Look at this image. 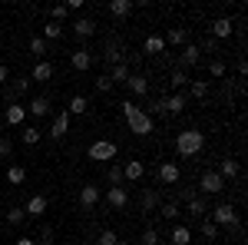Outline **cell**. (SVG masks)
I'll return each instance as SVG.
<instances>
[{
  "instance_id": "6da1fadb",
  "label": "cell",
  "mask_w": 248,
  "mask_h": 245,
  "mask_svg": "<svg viewBox=\"0 0 248 245\" xmlns=\"http://www.w3.org/2000/svg\"><path fill=\"white\" fill-rule=\"evenodd\" d=\"M123 119H126L129 132H136V136H149L153 132V119L142 113V106H136L133 99H123Z\"/></svg>"
},
{
  "instance_id": "7a4b0ae2",
  "label": "cell",
  "mask_w": 248,
  "mask_h": 245,
  "mask_svg": "<svg viewBox=\"0 0 248 245\" xmlns=\"http://www.w3.org/2000/svg\"><path fill=\"white\" fill-rule=\"evenodd\" d=\"M202 146H205V132H199V130H182V132H175V152H179L182 159L199 156V152H202Z\"/></svg>"
},
{
  "instance_id": "3957f363",
  "label": "cell",
  "mask_w": 248,
  "mask_h": 245,
  "mask_svg": "<svg viewBox=\"0 0 248 245\" xmlns=\"http://www.w3.org/2000/svg\"><path fill=\"white\" fill-rule=\"evenodd\" d=\"M209 219L215 222V226H232V229H238V212H235V206H229V202H218L215 209H209Z\"/></svg>"
},
{
  "instance_id": "277c9868",
  "label": "cell",
  "mask_w": 248,
  "mask_h": 245,
  "mask_svg": "<svg viewBox=\"0 0 248 245\" xmlns=\"http://www.w3.org/2000/svg\"><path fill=\"white\" fill-rule=\"evenodd\" d=\"M222 189H225V179H222L215 169H209V172H202V176H199V196H205V199H209V196H218Z\"/></svg>"
},
{
  "instance_id": "5b68a950",
  "label": "cell",
  "mask_w": 248,
  "mask_h": 245,
  "mask_svg": "<svg viewBox=\"0 0 248 245\" xmlns=\"http://www.w3.org/2000/svg\"><path fill=\"white\" fill-rule=\"evenodd\" d=\"M116 143H109V139H96L93 146L86 149V156L90 159H96V163H109V159H116Z\"/></svg>"
},
{
  "instance_id": "8992f818",
  "label": "cell",
  "mask_w": 248,
  "mask_h": 245,
  "mask_svg": "<svg viewBox=\"0 0 248 245\" xmlns=\"http://www.w3.org/2000/svg\"><path fill=\"white\" fill-rule=\"evenodd\" d=\"M93 63H96V53L90 50V47H77V50L70 53V66H73L77 73H86Z\"/></svg>"
},
{
  "instance_id": "52a82bcc",
  "label": "cell",
  "mask_w": 248,
  "mask_h": 245,
  "mask_svg": "<svg viewBox=\"0 0 248 245\" xmlns=\"http://www.w3.org/2000/svg\"><path fill=\"white\" fill-rule=\"evenodd\" d=\"M199 60H202V50H199V47H195V43L189 40V43L179 50V60H175V66H179V70H192V66H199Z\"/></svg>"
},
{
  "instance_id": "ba28073f",
  "label": "cell",
  "mask_w": 248,
  "mask_h": 245,
  "mask_svg": "<svg viewBox=\"0 0 248 245\" xmlns=\"http://www.w3.org/2000/svg\"><path fill=\"white\" fill-rule=\"evenodd\" d=\"M103 60H106L109 66L126 63V43H119L116 37H109V40H106V47H103Z\"/></svg>"
},
{
  "instance_id": "9c48e42d",
  "label": "cell",
  "mask_w": 248,
  "mask_h": 245,
  "mask_svg": "<svg viewBox=\"0 0 248 245\" xmlns=\"http://www.w3.org/2000/svg\"><path fill=\"white\" fill-rule=\"evenodd\" d=\"M70 27H73V37H77V40H90V37H96V20H93V17H77L73 23H70Z\"/></svg>"
},
{
  "instance_id": "30bf717a",
  "label": "cell",
  "mask_w": 248,
  "mask_h": 245,
  "mask_svg": "<svg viewBox=\"0 0 248 245\" xmlns=\"http://www.w3.org/2000/svg\"><path fill=\"white\" fill-rule=\"evenodd\" d=\"M50 110H53L50 96H33V99H30V106H27V116H33V119H43V116H50Z\"/></svg>"
},
{
  "instance_id": "8fae6325",
  "label": "cell",
  "mask_w": 248,
  "mask_h": 245,
  "mask_svg": "<svg viewBox=\"0 0 248 245\" xmlns=\"http://www.w3.org/2000/svg\"><path fill=\"white\" fill-rule=\"evenodd\" d=\"M232 33H235V23H232L229 17H215L212 20V33H209L212 40H229Z\"/></svg>"
},
{
  "instance_id": "7c38bea8",
  "label": "cell",
  "mask_w": 248,
  "mask_h": 245,
  "mask_svg": "<svg viewBox=\"0 0 248 245\" xmlns=\"http://www.w3.org/2000/svg\"><path fill=\"white\" fill-rule=\"evenodd\" d=\"M142 176H146V166L139 159H126L123 163V182H139Z\"/></svg>"
},
{
  "instance_id": "4fadbf2b",
  "label": "cell",
  "mask_w": 248,
  "mask_h": 245,
  "mask_svg": "<svg viewBox=\"0 0 248 245\" xmlns=\"http://www.w3.org/2000/svg\"><path fill=\"white\" fill-rule=\"evenodd\" d=\"M186 209H189L192 219H199V222H202V219H209V199H205V196H195V199H189V202H186Z\"/></svg>"
},
{
  "instance_id": "5bb4252c",
  "label": "cell",
  "mask_w": 248,
  "mask_h": 245,
  "mask_svg": "<svg viewBox=\"0 0 248 245\" xmlns=\"http://www.w3.org/2000/svg\"><path fill=\"white\" fill-rule=\"evenodd\" d=\"M179 179H182V172H179L175 163H162L159 166V182L162 186H179Z\"/></svg>"
},
{
  "instance_id": "9a60e30c",
  "label": "cell",
  "mask_w": 248,
  "mask_h": 245,
  "mask_svg": "<svg viewBox=\"0 0 248 245\" xmlns=\"http://www.w3.org/2000/svg\"><path fill=\"white\" fill-rule=\"evenodd\" d=\"M23 212L30 215V219H43V212H46V196H30L27 199V206H23Z\"/></svg>"
},
{
  "instance_id": "2e32d148",
  "label": "cell",
  "mask_w": 248,
  "mask_h": 245,
  "mask_svg": "<svg viewBox=\"0 0 248 245\" xmlns=\"http://www.w3.org/2000/svg\"><path fill=\"white\" fill-rule=\"evenodd\" d=\"M79 206L86 209V212H93L99 206V189L96 186H79Z\"/></svg>"
},
{
  "instance_id": "e0dca14e",
  "label": "cell",
  "mask_w": 248,
  "mask_h": 245,
  "mask_svg": "<svg viewBox=\"0 0 248 245\" xmlns=\"http://www.w3.org/2000/svg\"><path fill=\"white\" fill-rule=\"evenodd\" d=\"M7 83H10V86H7V93H3V96H7V103H17L20 96L30 90V80H20V76H17V80H7Z\"/></svg>"
},
{
  "instance_id": "ac0fdd59",
  "label": "cell",
  "mask_w": 248,
  "mask_h": 245,
  "mask_svg": "<svg viewBox=\"0 0 248 245\" xmlns=\"http://www.w3.org/2000/svg\"><path fill=\"white\" fill-rule=\"evenodd\" d=\"M186 103H189V96H186V93H172V96L162 99V106H166V113H169V116H179L182 110H186Z\"/></svg>"
},
{
  "instance_id": "d6986e66",
  "label": "cell",
  "mask_w": 248,
  "mask_h": 245,
  "mask_svg": "<svg viewBox=\"0 0 248 245\" xmlns=\"http://www.w3.org/2000/svg\"><path fill=\"white\" fill-rule=\"evenodd\" d=\"M3 119H7V126H23V123H27V106L10 103V106H7V113H3Z\"/></svg>"
},
{
  "instance_id": "ffe728a7",
  "label": "cell",
  "mask_w": 248,
  "mask_h": 245,
  "mask_svg": "<svg viewBox=\"0 0 248 245\" xmlns=\"http://www.w3.org/2000/svg\"><path fill=\"white\" fill-rule=\"evenodd\" d=\"M106 202H109L113 209H126V206H129V196H126V189H123V186H109V189H106Z\"/></svg>"
},
{
  "instance_id": "44dd1931",
  "label": "cell",
  "mask_w": 248,
  "mask_h": 245,
  "mask_svg": "<svg viewBox=\"0 0 248 245\" xmlns=\"http://www.w3.org/2000/svg\"><path fill=\"white\" fill-rule=\"evenodd\" d=\"M66 132H70V113L63 110V113L53 119V126H50V139H63Z\"/></svg>"
},
{
  "instance_id": "7402d4cb",
  "label": "cell",
  "mask_w": 248,
  "mask_h": 245,
  "mask_svg": "<svg viewBox=\"0 0 248 245\" xmlns=\"http://www.w3.org/2000/svg\"><path fill=\"white\" fill-rule=\"evenodd\" d=\"M126 86H129V90H133L136 96H149V80H146L142 73H129Z\"/></svg>"
},
{
  "instance_id": "603a6c76",
  "label": "cell",
  "mask_w": 248,
  "mask_h": 245,
  "mask_svg": "<svg viewBox=\"0 0 248 245\" xmlns=\"http://www.w3.org/2000/svg\"><path fill=\"white\" fill-rule=\"evenodd\" d=\"M215 172L229 182V179H238V176H242V166H238V159H222V166H218Z\"/></svg>"
},
{
  "instance_id": "cb8c5ba5",
  "label": "cell",
  "mask_w": 248,
  "mask_h": 245,
  "mask_svg": "<svg viewBox=\"0 0 248 245\" xmlns=\"http://www.w3.org/2000/svg\"><path fill=\"white\" fill-rule=\"evenodd\" d=\"M142 50H146L149 57H159V53H166V40L159 37V33H149L146 43H142Z\"/></svg>"
},
{
  "instance_id": "d4e9b609",
  "label": "cell",
  "mask_w": 248,
  "mask_h": 245,
  "mask_svg": "<svg viewBox=\"0 0 248 245\" xmlns=\"http://www.w3.org/2000/svg\"><path fill=\"white\" fill-rule=\"evenodd\" d=\"M139 206H142V212H155V209L162 206V199H159V192H155V189H142Z\"/></svg>"
},
{
  "instance_id": "484cf974",
  "label": "cell",
  "mask_w": 248,
  "mask_h": 245,
  "mask_svg": "<svg viewBox=\"0 0 248 245\" xmlns=\"http://www.w3.org/2000/svg\"><path fill=\"white\" fill-rule=\"evenodd\" d=\"M166 43H172V47H179V50H182V47H186V43H189V33H186V27H169V33H166Z\"/></svg>"
},
{
  "instance_id": "4316f807",
  "label": "cell",
  "mask_w": 248,
  "mask_h": 245,
  "mask_svg": "<svg viewBox=\"0 0 248 245\" xmlns=\"http://www.w3.org/2000/svg\"><path fill=\"white\" fill-rule=\"evenodd\" d=\"M169 83H172V93H182V90L189 86V73H186V70H179V66H172Z\"/></svg>"
},
{
  "instance_id": "83f0119b",
  "label": "cell",
  "mask_w": 248,
  "mask_h": 245,
  "mask_svg": "<svg viewBox=\"0 0 248 245\" xmlns=\"http://www.w3.org/2000/svg\"><path fill=\"white\" fill-rule=\"evenodd\" d=\"M129 73H133V70H129V63H116V66H109V80H113V86L116 83H119V86H123V83H126V80H129Z\"/></svg>"
},
{
  "instance_id": "f1b7e54d",
  "label": "cell",
  "mask_w": 248,
  "mask_h": 245,
  "mask_svg": "<svg viewBox=\"0 0 248 245\" xmlns=\"http://www.w3.org/2000/svg\"><path fill=\"white\" fill-rule=\"evenodd\" d=\"M136 10V3L133 0H113V3H109V14H113V17H129V14H133Z\"/></svg>"
},
{
  "instance_id": "f546056e",
  "label": "cell",
  "mask_w": 248,
  "mask_h": 245,
  "mask_svg": "<svg viewBox=\"0 0 248 245\" xmlns=\"http://www.w3.org/2000/svg\"><path fill=\"white\" fill-rule=\"evenodd\" d=\"M30 80H37V83H46V80H53V63L40 60L37 66H33V76H30Z\"/></svg>"
},
{
  "instance_id": "4dcf8cb0",
  "label": "cell",
  "mask_w": 248,
  "mask_h": 245,
  "mask_svg": "<svg viewBox=\"0 0 248 245\" xmlns=\"http://www.w3.org/2000/svg\"><path fill=\"white\" fill-rule=\"evenodd\" d=\"M86 110H90V99H86V96H70V106H66L70 116H83Z\"/></svg>"
},
{
  "instance_id": "1f68e13d",
  "label": "cell",
  "mask_w": 248,
  "mask_h": 245,
  "mask_svg": "<svg viewBox=\"0 0 248 245\" xmlns=\"http://www.w3.org/2000/svg\"><path fill=\"white\" fill-rule=\"evenodd\" d=\"M155 212H159L162 219H172V222H175V219L182 215V209H179V202H175V199H172V202H162V206L155 209Z\"/></svg>"
},
{
  "instance_id": "d6a6232c",
  "label": "cell",
  "mask_w": 248,
  "mask_h": 245,
  "mask_svg": "<svg viewBox=\"0 0 248 245\" xmlns=\"http://www.w3.org/2000/svg\"><path fill=\"white\" fill-rule=\"evenodd\" d=\"M169 239H172V245H189V242H192V232H189L186 226H175V229L169 232Z\"/></svg>"
},
{
  "instance_id": "836d02e7",
  "label": "cell",
  "mask_w": 248,
  "mask_h": 245,
  "mask_svg": "<svg viewBox=\"0 0 248 245\" xmlns=\"http://www.w3.org/2000/svg\"><path fill=\"white\" fill-rule=\"evenodd\" d=\"M40 136H43V132H40V126H23V130H20V139H23L27 146H37Z\"/></svg>"
},
{
  "instance_id": "e575fe53",
  "label": "cell",
  "mask_w": 248,
  "mask_h": 245,
  "mask_svg": "<svg viewBox=\"0 0 248 245\" xmlns=\"http://www.w3.org/2000/svg\"><path fill=\"white\" fill-rule=\"evenodd\" d=\"M7 182H10V186H23V182H27V169H23V166H10V169H7Z\"/></svg>"
},
{
  "instance_id": "d590c367",
  "label": "cell",
  "mask_w": 248,
  "mask_h": 245,
  "mask_svg": "<svg viewBox=\"0 0 248 245\" xmlns=\"http://www.w3.org/2000/svg\"><path fill=\"white\" fill-rule=\"evenodd\" d=\"M189 93L195 96V99H205V96H209V83H205V80H189Z\"/></svg>"
},
{
  "instance_id": "8d00e7d4",
  "label": "cell",
  "mask_w": 248,
  "mask_h": 245,
  "mask_svg": "<svg viewBox=\"0 0 248 245\" xmlns=\"http://www.w3.org/2000/svg\"><path fill=\"white\" fill-rule=\"evenodd\" d=\"M60 37H63V23L46 20V23H43V40H60Z\"/></svg>"
},
{
  "instance_id": "74e56055",
  "label": "cell",
  "mask_w": 248,
  "mask_h": 245,
  "mask_svg": "<svg viewBox=\"0 0 248 245\" xmlns=\"http://www.w3.org/2000/svg\"><path fill=\"white\" fill-rule=\"evenodd\" d=\"M23 219H27V212H23V206H14V209H7V222H10V226H20Z\"/></svg>"
},
{
  "instance_id": "f35d334b",
  "label": "cell",
  "mask_w": 248,
  "mask_h": 245,
  "mask_svg": "<svg viewBox=\"0 0 248 245\" xmlns=\"http://www.w3.org/2000/svg\"><path fill=\"white\" fill-rule=\"evenodd\" d=\"M30 53L43 60V53H46V40L43 37H30Z\"/></svg>"
},
{
  "instance_id": "ab89813d",
  "label": "cell",
  "mask_w": 248,
  "mask_h": 245,
  "mask_svg": "<svg viewBox=\"0 0 248 245\" xmlns=\"http://www.w3.org/2000/svg\"><path fill=\"white\" fill-rule=\"evenodd\" d=\"M199 229H202V235H205V239H218V226H215L212 219H202Z\"/></svg>"
},
{
  "instance_id": "60d3db41",
  "label": "cell",
  "mask_w": 248,
  "mask_h": 245,
  "mask_svg": "<svg viewBox=\"0 0 248 245\" xmlns=\"http://www.w3.org/2000/svg\"><path fill=\"white\" fill-rule=\"evenodd\" d=\"M225 73H229L225 60H209V76H225Z\"/></svg>"
},
{
  "instance_id": "b9f144b4",
  "label": "cell",
  "mask_w": 248,
  "mask_h": 245,
  "mask_svg": "<svg viewBox=\"0 0 248 245\" xmlns=\"http://www.w3.org/2000/svg\"><path fill=\"white\" fill-rule=\"evenodd\" d=\"M106 182H109V186H123V166H109V172H106Z\"/></svg>"
},
{
  "instance_id": "7bdbcfd3",
  "label": "cell",
  "mask_w": 248,
  "mask_h": 245,
  "mask_svg": "<svg viewBox=\"0 0 248 245\" xmlns=\"http://www.w3.org/2000/svg\"><path fill=\"white\" fill-rule=\"evenodd\" d=\"M116 242H119V235H116L113 229H103L99 239H96V245H116Z\"/></svg>"
},
{
  "instance_id": "ee69618b",
  "label": "cell",
  "mask_w": 248,
  "mask_h": 245,
  "mask_svg": "<svg viewBox=\"0 0 248 245\" xmlns=\"http://www.w3.org/2000/svg\"><path fill=\"white\" fill-rule=\"evenodd\" d=\"M66 17H70V10H66L63 3H60V7H50V20H53V23H63Z\"/></svg>"
},
{
  "instance_id": "f6af8a7d",
  "label": "cell",
  "mask_w": 248,
  "mask_h": 245,
  "mask_svg": "<svg viewBox=\"0 0 248 245\" xmlns=\"http://www.w3.org/2000/svg\"><path fill=\"white\" fill-rule=\"evenodd\" d=\"M142 113L149 116V119H153V116H166V106H162V99H153L149 110H142Z\"/></svg>"
},
{
  "instance_id": "bcb514c9",
  "label": "cell",
  "mask_w": 248,
  "mask_h": 245,
  "mask_svg": "<svg viewBox=\"0 0 248 245\" xmlns=\"http://www.w3.org/2000/svg\"><path fill=\"white\" fill-rule=\"evenodd\" d=\"M10 152H14V143H10V136H0V159H10Z\"/></svg>"
},
{
  "instance_id": "7dc6e473",
  "label": "cell",
  "mask_w": 248,
  "mask_h": 245,
  "mask_svg": "<svg viewBox=\"0 0 248 245\" xmlns=\"http://www.w3.org/2000/svg\"><path fill=\"white\" fill-rule=\"evenodd\" d=\"M96 90H99V93H109V90H113V80H109L106 73L96 76Z\"/></svg>"
},
{
  "instance_id": "c3c4849f",
  "label": "cell",
  "mask_w": 248,
  "mask_h": 245,
  "mask_svg": "<svg viewBox=\"0 0 248 245\" xmlns=\"http://www.w3.org/2000/svg\"><path fill=\"white\" fill-rule=\"evenodd\" d=\"M142 245H159V232H155L153 226H149L146 232H142Z\"/></svg>"
},
{
  "instance_id": "681fc988",
  "label": "cell",
  "mask_w": 248,
  "mask_h": 245,
  "mask_svg": "<svg viewBox=\"0 0 248 245\" xmlns=\"http://www.w3.org/2000/svg\"><path fill=\"white\" fill-rule=\"evenodd\" d=\"M199 50H209V53H215V47H218V40H212V37H202V43H195Z\"/></svg>"
},
{
  "instance_id": "f907efd6",
  "label": "cell",
  "mask_w": 248,
  "mask_h": 245,
  "mask_svg": "<svg viewBox=\"0 0 248 245\" xmlns=\"http://www.w3.org/2000/svg\"><path fill=\"white\" fill-rule=\"evenodd\" d=\"M195 196H199V192H195V189H192V186L179 189V199H186V202H189V199H195ZM179 199H175V202H179Z\"/></svg>"
},
{
  "instance_id": "816d5d0a",
  "label": "cell",
  "mask_w": 248,
  "mask_h": 245,
  "mask_svg": "<svg viewBox=\"0 0 248 245\" xmlns=\"http://www.w3.org/2000/svg\"><path fill=\"white\" fill-rule=\"evenodd\" d=\"M7 80H10V70H7V66H3V63H0V86H3V83H7Z\"/></svg>"
},
{
  "instance_id": "f5cc1de1",
  "label": "cell",
  "mask_w": 248,
  "mask_h": 245,
  "mask_svg": "<svg viewBox=\"0 0 248 245\" xmlns=\"http://www.w3.org/2000/svg\"><path fill=\"white\" fill-rule=\"evenodd\" d=\"M17 245H37L33 239H17Z\"/></svg>"
},
{
  "instance_id": "db71d44e",
  "label": "cell",
  "mask_w": 248,
  "mask_h": 245,
  "mask_svg": "<svg viewBox=\"0 0 248 245\" xmlns=\"http://www.w3.org/2000/svg\"><path fill=\"white\" fill-rule=\"evenodd\" d=\"M116 245H129V242H126V239H119V242H116Z\"/></svg>"
},
{
  "instance_id": "11a10c76",
  "label": "cell",
  "mask_w": 248,
  "mask_h": 245,
  "mask_svg": "<svg viewBox=\"0 0 248 245\" xmlns=\"http://www.w3.org/2000/svg\"><path fill=\"white\" fill-rule=\"evenodd\" d=\"M79 245H93V242H90V239H86V242H79Z\"/></svg>"
}]
</instances>
